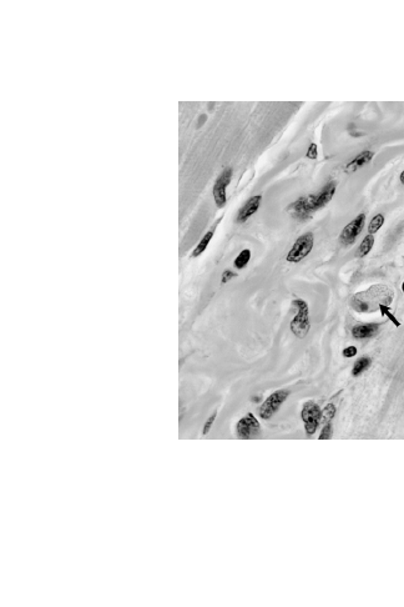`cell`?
I'll list each match as a JSON object with an SVG mask.
<instances>
[{
	"mask_svg": "<svg viewBox=\"0 0 404 607\" xmlns=\"http://www.w3.org/2000/svg\"><path fill=\"white\" fill-rule=\"evenodd\" d=\"M237 436L242 440L256 439L261 434V425L254 414L248 412L236 425Z\"/></svg>",
	"mask_w": 404,
	"mask_h": 607,
	"instance_id": "6",
	"label": "cell"
},
{
	"mask_svg": "<svg viewBox=\"0 0 404 607\" xmlns=\"http://www.w3.org/2000/svg\"><path fill=\"white\" fill-rule=\"evenodd\" d=\"M336 189H337V182H331L327 185H324L323 189H322L318 194H315V195H308V199H310V203H311V208H312L313 212H317V210H319V209H322L324 205H327V204L332 200L334 193H336Z\"/></svg>",
	"mask_w": 404,
	"mask_h": 607,
	"instance_id": "9",
	"label": "cell"
},
{
	"mask_svg": "<svg viewBox=\"0 0 404 607\" xmlns=\"http://www.w3.org/2000/svg\"><path fill=\"white\" fill-rule=\"evenodd\" d=\"M383 224H384V216H383L382 214L375 215V216L371 220V222H369V226H368L369 235H373V234L377 233V231L382 228Z\"/></svg>",
	"mask_w": 404,
	"mask_h": 607,
	"instance_id": "18",
	"label": "cell"
},
{
	"mask_svg": "<svg viewBox=\"0 0 404 607\" xmlns=\"http://www.w3.org/2000/svg\"><path fill=\"white\" fill-rule=\"evenodd\" d=\"M287 212H289V214L291 215L293 219L299 220V221H306V220H308L311 217L313 210L312 208H311V203L308 196H301L298 200H296L294 203H292L291 205H289Z\"/></svg>",
	"mask_w": 404,
	"mask_h": 607,
	"instance_id": "10",
	"label": "cell"
},
{
	"mask_svg": "<svg viewBox=\"0 0 404 607\" xmlns=\"http://www.w3.org/2000/svg\"><path fill=\"white\" fill-rule=\"evenodd\" d=\"M212 236H213V229H212V230L208 231V233L206 234V235L203 236V238H202V240L199 243V245H197V246L195 247V250H194V251H192V258H197L199 255H201L202 252L205 251L206 247H207L208 244H210Z\"/></svg>",
	"mask_w": 404,
	"mask_h": 607,
	"instance_id": "15",
	"label": "cell"
},
{
	"mask_svg": "<svg viewBox=\"0 0 404 607\" xmlns=\"http://www.w3.org/2000/svg\"><path fill=\"white\" fill-rule=\"evenodd\" d=\"M251 259V251L248 249L242 250V251L238 254V256L236 259H234L233 261V265L236 269H243L246 265L248 264V261H250Z\"/></svg>",
	"mask_w": 404,
	"mask_h": 607,
	"instance_id": "17",
	"label": "cell"
},
{
	"mask_svg": "<svg viewBox=\"0 0 404 607\" xmlns=\"http://www.w3.org/2000/svg\"><path fill=\"white\" fill-rule=\"evenodd\" d=\"M373 156H375V152H369V150L362 152L361 154L357 155V156L354 157L352 161H349V163L346 165L345 171L348 174H352V173H354V171L359 170V169H362L363 166H366L367 164L371 163Z\"/></svg>",
	"mask_w": 404,
	"mask_h": 607,
	"instance_id": "12",
	"label": "cell"
},
{
	"mask_svg": "<svg viewBox=\"0 0 404 607\" xmlns=\"http://www.w3.org/2000/svg\"><path fill=\"white\" fill-rule=\"evenodd\" d=\"M401 182L404 185V170L402 171V174H401Z\"/></svg>",
	"mask_w": 404,
	"mask_h": 607,
	"instance_id": "26",
	"label": "cell"
},
{
	"mask_svg": "<svg viewBox=\"0 0 404 607\" xmlns=\"http://www.w3.org/2000/svg\"><path fill=\"white\" fill-rule=\"evenodd\" d=\"M260 400H261V397H256V398H254V401H255V402H259Z\"/></svg>",
	"mask_w": 404,
	"mask_h": 607,
	"instance_id": "27",
	"label": "cell"
},
{
	"mask_svg": "<svg viewBox=\"0 0 404 607\" xmlns=\"http://www.w3.org/2000/svg\"><path fill=\"white\" fill-rule=\"evenodd\" d=\"M294 307H297L296 316L292 319L289 328L293 335L298 339H305L310 333L311 323H310V309H308V304L305 300L297 299L292 303Z\"/></svg>",
	"mask_w": 404,
	"mask_h": 607,
	"instance_id": "2",
	"label": "cell"
},
{
	"mask_svg": "<svg viewBox=\"0 0 404 607\" xmlns=\"http://www.w3.org/2000/svg\"><path fill=\"white\" fill-rule=\"evenodd\" d=\"M289 395V393L286 390H278L276 393L271 394L260 407V418L263 419V420H269L280 410L281 405L287 400Z\"/></svg>",
	"mask_w": 404,
	"mask_h": 607,
	"instance_id": "5",
	"label": "cell"
},
{
	"mask_svg": "<svg viewBox=\"0 0 404 607\" xmlns=\"http://www.w3.org/2000/svg\"><path fill=\"white\" fill-rule=\"evenodd\" d=\"M236 276H237V275L234 274V273H232L231 270H226V271H224V274H222L221 282L222 284H226L227 281H230V280L233 279V277H236Z\"/></svg>",
	"mask_w": 404,
	"mask_h": 607,
	"instance_id": "25",
	"label": "cell"
},
{
	"mask_svg": "<svg viewBox=\"0 0 404 607\" xmlns=\"http://www.w3.org/2000/svg\"><path fill=\"white\" fill-rule=\"evenodd\" d=\"M313 247V234L307 233L299 236L296 243L292 246L291 251L287 254L286 260L289 263H299L301 260L308 256Z\"/></svg>",
	"mask_w": 404,
	"mask_h": 607,
	"instance_id": "3",
	"label": "cell"
},
{
	"mask_svg": "<svg viewBox=\"0 0 404 607\" xmlns=\"http://www.w3.org/2000/svg\"><path fill=\"white\" fill-rule=\"evenodd\" d=\"M306 157H308V159H317L318 157V150H317V145H316L315 143H312L310 145V148H308L307 152H306Z\"/></svg>",
	"mask_w": 404,
	"mask_h": 607,
	"instance_id": "23",
	"label": "cell"
},
{
	"mask_svg": "<svg viewBox=\"0 0 404 607\" xmlns=\"http://www.w3.org/2000/svg\"><path fill=\"white\" fill-rule=\"evenodd\" d=\"M402 290H403V294H404V281H403V284H402Z\"/></svg>",
	"mask_w": 404,
	"mask_h": 607,
	"instance_id": "28",
	"label": "cell"
},
{
	"mask_svg": "<svg viewBox=\"0 0 404 607\" xmlns=\"http://www.w3.org/2000/svg\"><path fill=\"white\" fill-rule=\"evenodd\" d=\"M216 415H217V414H216V412H213V414H212V415H211V416H210V418H208V420H207V421H206V424H205V426H203V430H202V435H207V434H208V432H210V430H211V427H212V425H213V423H215V419H216Z\"/></svg>",
	"mask_w": 404,
	"mask_h": 607,
	"instance_id": "22",
	"label": "cell"
},
{
	"mask_svg": "<svg viewBox=\"0 0 404 607\" xmlns=\"http://www.w3.org/2000/svg\"><path fill=\"white\" fill-rule=\"evenodd\" d=\"M232 179V169H225L222 174L216 180L215 185H213V198H215V203L217 208H222L226 204V187L231 182Z\"/></svg>",
	"mask_w": 404,
	"mask_h": 607,
	"instance_id": "8",
	"label": "cell"
},
{
	"mask_svg": "<svg viewBox=\"0 0 404 607\" xmlns=\"http://www.w3.org/2000/svg\"><path fill=\"white\" fill-rule=\"evenodd\" d=\"M379 309H380V312H382V315H387V317H388L389 320H391L392 323L394 324V325H396V326H399V325H401V323H399V321L397 320L396 317H394L393 315H392L391 312H389L388 306H384V305H380V306H379Z\"/></svg>",
	"mask_w": 404,
	"mask_h": 607,
	"instance_id": "21",
	"label": "cell"
},
{
	"mask_svg": "<svg viewBox=\"0 0 404 607\" xmlns=\"http://www.w3.org/2000/svg\"><path fill=\"white\" fill-rule=\"evenodd\" d=\"M392 300H393V293L389 287L375 285V286L369 287L367 291L356 294L350 300V305L356 311L368 312L379 309L380 305L388 306Z\"/></svg>",
	"mask_w": 404,
	"mask_h": 607,
	"instance_id": "1",
	"label": "cell"
},
{
	"mask_svg": "<svg viewBox=\"0 0 404 607\" xmlns=\"http://www.w3.org/2000/svg\"><path fill=\"white\" fill-rule=\"evenodd\" d=\"M336 406H334L333 404H328L324 407L323 411H322L321 421H324L326 424L331 423V420L334 418V415H336Z\"/></svg>",
	"mask_w": 404,
	"mask_h": 607,
	"instance_id": "19",
	"label": "cell"
},
{
	"mask_svg": "<svg viewBox=\"0 0 404 607\" xmlns=\"http://www.w3.org/2000/svg\"><path fill=\"white\" fill-rule=\"evenodd\" d=\"M373 245H375V238H373V235H367L366 238L363 239V242L361 243V245H359L358 251H357V256H358V258H364L366 255H368L369 252H371Z\"/></svg>",
	"mask_w": 404,
	"mask_h": 607,
	"instance_id": "14",
	"label": "cell"
},
{
	"mask_svg": "<svg viewBox=\"0 0 404 607\" xmlns=\"http://www.w3.org/2000/svg\"><path fill=\"white\" fill-rule=\"evenodd\" d=\"M261 200H262L261 195L252 196V198H251L250 200H248L247 203H246L245 205H243L240 209V212H238V214H237V217H236V221L240 222V224L247 221L248 217L252 216V215H254L255 212L259 210Z\"/></svg>",
	"mask_w": 404,
	"mask_h": 607,
	"instance_id": "11",
	"label": "cell"
},
{
	"mask_svg": "<svg viewBox=\"0 0 404 607\" xmlns=\"http://www.w3.org/2000/svg\"><path fill=\"white\" fill-rule=\"evenodd\" d=\"M332 437V425L331 423L326 424L323 427V430H322L321 435H319V437L318 439L319 440H329Z\"/></svg>",
	"mask_w": 404,
	"mask_h": 607,
	"instance_id": "20",
	"label": "cell"
},
{
	"mask_svg": "<svg viewBox=\"0 0 404 607\" xmlns=\"http://www.w3.org/2000/svg\"><path fill=\"white\" fill-rule=\"evenodd\" d=\"M379 325L378 324H364L357 325L352 329V335L354 339H368L377 334Z\"/></svg>",
	"mask_w": 404,
	"mask_h": 607,
	"instance_id": "13",
	"label": "cell"
},
{
	"mask_svg": "<svg viewBox=\"0 0 404 607\" xmlns=\"http://www.w3.org/2000/svg\"><path fill=\"white\" fill-rule=\"evenodd\" d=\"M369 365H371V359L367 358V356H363V358H361L356 364H354L353 370H352V374L354 375V376H358V375H361L362 372L366 371V370L368 369Z\"/></svg>",
	"mask_w": 404,
	"mask_h": 607,
	"instance_id": "16",
	"label": "cell"
},
{
	"mask_svg": "<svg viewBox=\"0 0 404 607\" xmlns=\"http://www.w3.org/2000/svg\"><path fill=\"white\" fill-rule=\"evenodd\" d=\"M364 221H366V215L359 214L356 219H353L349 224H347L342 230V233H341V244L345 245V246H349L356 242L357 236L363 230Z\"/></svg>",
	"mask_w": 404,
	"mask_h": 607,
	"instance_id": "7",
	"label": "cell"
},
{
	"mask_svg": "<svg viewBox=\"0 0 404 607\" xmlns=\"http://www.w3.org/2000/svg\"><path fill=\"white\" fill-rule=\"evenodd\" d=\"M302 420L305 423V430L306 434L308 436H312L317 430L318 425L321 423L322 419V411L316 402L308 401L303 405V409L301 412Z\"/></svg>",
	"mask_w": 404,
	"mask_h": 607,
	"instance_id": "4",
	"label": "cell"
},
{
	"mask_svg": "<svg viewBox=\"0 0 404 607\" xmlns=\"http://www.w3.org/2000/svg\"><path fill=\"white\" fill-rule=\"evenodd\" d=\"M357 355V347L356 346H348L343 350V356L345 358H353Z\"/></svg>",
	"mask_w": 404,
	"mask_h": 607,
	"instance_id": "24",
	"label": "cell"
}]
</instances>
